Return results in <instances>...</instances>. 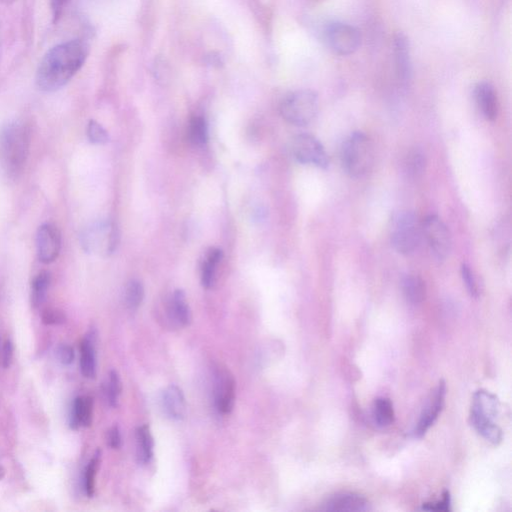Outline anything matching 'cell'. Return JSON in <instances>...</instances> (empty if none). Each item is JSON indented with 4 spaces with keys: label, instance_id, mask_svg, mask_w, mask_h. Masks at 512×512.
Returning a JSON list of instances; mask_svg holds the SVG:
<instances>
[{
    "label": "cell",
    "instance_id": "cell-39",
    "mask_svg": "<svg viewBox=\"0 0 512 512\" xmlns=\"http://www.w3.org/2000/svg\"><path fill=\"white\" fill-rule=\"evenodd\" d=\"M68 0H51V6H53V16L56 21H58L61 14H63V9L68 4Z\"/></svg>",
    "mask_w": 512,
    "mask_h": 512
},
{
    "label": "cell",
    "instance_id": "cell-40",
    "mask_svg": "<svg viewBox=\"0 0 512 512\" xmlns=\"http://www.w3.org/2000/svg\"><path fill=\"white\" fill-rule=\"evenodd\" d=\"M0 1H1L2 4H14L16 0H0Z\"/></svg>",
    "mask_w": 512,
    "mask_h": 512
},
{
    "label": "cell",
    "instance_id": "cell-17",
    "mask_svg": "<svg viewBox=\"0 0 512 512\" xmlns=\"http://www.w3.org/2000/svg\"><path fill=\"white\" fill-rule=\"evenodd\" d=\"M499 408L501 404L496 395L484 390L474 393L471 412L494 420V418L498 415Z\"/></svg>",
    "mask_w": 512,
    "mask_h": 512
},
{
    "label": "cell",
    "instance_id": "cell-4",
    "mask_svg": "<svg viewBox=\"0 0 512 512\" xmlns=\"http://www.w3.org/2000/svg\"><path fill=\"white\" fill-rule=\"evenodd\" d=\"M318 96L313 90L301 89L289 93L281 105V116L293 125H308L318 113Z\"/></svg>",
    "mask_w": 512,
    "mask_h": 512
},
{
    "label": "cell",
    "instance_id": "cell-19",
    "mask_svg": "<svg viewBox=\"0 0 512 512\" xmlns=\"http://www.w3.org/2000/svg\"><path fill=\"white\" fill-rule=\"evenodd\" d=\"M93 400L89 397H79L74 400L71 427H88L93 424Z\"/></svg>",
    "mask_w": 512,
    "mask_h": 512
},
{
    "label": "cell",
    "instance_id": "cell-21",
    "mask_svg": "<svg viewBox=\"0 0 512 512\" xmlns=\"http://www.w3.org/2000/svg\"><path fill=\"white\" fill-rule=\"evenodd\" d=\"M153 437L148 425H142L136 430V455L138 462L142 464H150L153 457Z\"/></svg>",
    "mask_w": 512,
    "mask_h": 512
},
{
    "label": "cell",
    "instance_id": "cell-1",
    "mask_svg": "<svg viewBox=\"0 0 512 512\" xmlns=\"http://www.w3.org/2000/svg\"><path fill=\"white\" fill-rule=\"evenodd\" d=\"M88 53V46L81 41H70L54 46L39 63L37 88L46 93L63 88L83 68Z\"/></svg>",
    "mask_w": 512,
    "mask_h": 512
},
{
    "label": "cell",
    "instance_id": "cell-2",
    "mask_svg": "<svg viewBox=\"0 0 512 512\" xmlns=\"http://www.w3.org/2000/svg\"><path fill=\"white\" fill-rule=\"evenodd\" d=\"M31 147V132L21 121H11L0 130V172L16 180L26 167Z\"/></svg>",
    "mask_w": 512,
    "mask_h": 512
},
{
    "label": "cell",
    "instance_id": "cell-22",
    "mask_svg": "<svg viewBox=\"0 0 512 512\" xmlns=\"http://www.w3.org/2000/svg\"><path fill=\"white\" fill-rule=\"evenodd\" d=\"M402 291L408 303L414 305L422 303L427 294L424 281L414 274H408L402 279Z\"/></svg>",
    "mask_w": 512,
    "mask_h": 512
},
{
    "label": "cell",
    "instance_id": "cell-8",
    "mask_svg": "<svg viewBox=\"0 0 512 512\" xmlns=\"http://www.w3.org/2000/svg\"><path fill=\"white\" fill-rule=\"evenodd\" d=\"M325 41L333 53L350 56L360 48L361 36L356 27L343 22H335L326 27Z\"/></svg>",
    "mask_w": 512,
    "mask_h": 512
},
{
    "label": "cell",
    "instance_id": "cell-36",
    "mask_svg": "<svg viewBox=\"0 0 512 512\" xmlns=\"http://www.w3.org/2000/svg\"><path fill=\"white\" fill-rule=\"evenodd\" d=\"M58 357L63 365H71L74 360L73 348L68 345H61L58 348Z\"/></svg>",
    "mask_w": 512,
    "mask_h": 512
},
{
    "label": "cell",
    "instance_id": "cell-34",
    "mask_svg": "<svg viewBox=\"0 0 512 512\" xmlns=\"http://www.w3.org/2000/svg\"><path fill=\"white\" fill-rule=\"evenodd\" d=\"M41 320L46 325H58L66 323V315L59 309L48 308L42 311Z\"/></svg>",
    "mask_w": 512,
    "mask_h": 512
},
{
    "label": "cell",
    "instance_id": "cell-9",
    "mask_svg": "<svg viewBox=\"0 0 512 512\" xmlns=\"http://www.w3.org/2000/svg\"><path fill=\"white\" fill-rule=\"evenodd\" d=\"M422 229L435 257L444 261L449 256L452 246L451 236L446 225L437 215H429L425 219Z\"/></svg>",
    "mask_w": 512,
    "mask_h": 512
},
{
    "label": "cell",
    "instance_id": "cell-31",
    "mask_svg": "<svg viewBox=\"0 0 512 512\" xmlns=\"http://www.w3.org/2000/svg\"><path fill=\"white\" fill-rule=\"evenodd\" d=\"M100 451L96 452L95 456L89 462L84 474V489L88 496L93 497L95 491V476L100 465Z\"/></svg>",
    "mask_w": 512,
    "mask_h": 512
},
{
    "label": "cell",
    "instance_id": "cell-29",
    "mask_svg": "<svg viewBox=\"0 0 512 512\" xmlns=\"http://www.w3.org/2000/svg\"><path fill=\"white\" fill-rule=\"evenodd\" d=\"M145 298V288L140 281H130L125 288V304L130 310H136L142 305Z\"/></svg>",
    "mask_w": 512,
    "mask_h": 512
},
{
    "label": "cell",
    "instance_id": "cell-32",
    "mask_svg": "<svg viewBox=\"0 0 512 512\" xmlns=\"http://www.w3.org/2000/svg\"><path fill=\"white\" fill-rule=\"evenodd\" d=\"M88 136L89 142L95 143V145H105L110 140L108 131L95 120L89 121Z\"/></svg>",
    "mask_w": 512,
    "mask_h": 512
},
{
    "label": "cell",
    "instance_id": "cell-28",
    "mask_svg": "<svg viewBox=\"0 0 512 512\" xmlns=\"http://www.w3.org/2000/svg\"><path fill=\"white\" fill-rule=\"evenodd\" d=\"M189 135L190 142L194 145L200 147L204 145L209 140V128H207V121L200 116H195L190 120Z\"/></svg>",
    "mask_w": 512,
    "mask_h": 512
},
{
    "label": "cell",
    "instance_id": "cell-41",
    "mask_svg": "<svg viewBox=\"0 0 512 512\" xmlns=\"http://www.w3.org/2000/svg\"><path fill=\"white\" fill-rule=\"evenodd\" d=\"M4 467L0 465V479H4Z\"/></svg>",
    "mask_w": 512,
    "mask_h": 512
},
{
    "label": "cell",
    "instance_id": "cell-5",
    "mask_svg": "<svg viewBox=\"0 0 512 512\" xmlns=\"http://www.w3.org/2000/svg\"><path fill=\"white\" fill-rule=\"evenodd\" d=\"M390 241L400 254H412L420 242V225L417 216L412 211H400L392 217L390 224Z\"/></svg>",
    "mask_w": 512,
    "mask_h": 512
},
{
    "label": "cell",
    "instance_id": "cell-13",
    "mask_svg": "<svg viewBox=\"0 0 512 512\" xmlns=\"http://www.w3.org/2000/svg\"><path fill=\"white\" fill-rule=\"evenodd\" d=\"M474 95L482 115L487 120H496L498 115V100L493 86L489 83H479L474 91Z\"/></svg>",
    "mask_w": 512,
    "mask_h": 512
},
{
    "label": "cell",
    "instance_id": "cell-20",
    "mask_svg": "<svg viewBox=\"0 0 512 512\" xmlns=\"http://www.w3.org/2000/svg\"><path fill=\"white\" fill-rule=\"evenodd\" d=\"M471 422L472 427L481 435L487 442L492 444H501L502 440V430L494 422V420L489 419L476 413L471 412Z\"/></svg>",
    "mask_w": 512,
    "mask_h": 512
},
{
    "label": "cell",
    "instance_id": "cell-23",
    "mask_svg": "<svg viewBox=\"0 0 512 512\" xmlns=\"http://www.w3.org/2000/svg\"><path fill=\"white\" fill-rule=\"evenodd\" d=\"M80 370L86 378L95 377L96 356L95 341L91 336L84 338L80 348Z\"/></svg>",
    "mask_w": 512,
    "mask_h": 512
},
{
    "label": "cell",
    "instance_id": "cell-35",
    "mask_svg": "<svg viewBox=\"0 0 512 512\" xmlns=\"http://www.w3.org/2000/svg\"><path fill=\"white\" fill-rule=\"evenodd\" d=\"M450 494L449 491H445L442 501L437 502H429V503L424 504L422 509L429 511H450Z\"/></svg>",
    "mask_w": 512,
    "mask_h": 512
},
{
    "label": "cell",
    "instance_id": "cell-24",
    "mask_svg": "<svg viewBox=\"0 0 512 512\" xmlns=\"http://www.w3.org/2000/svg\"><path fill=\"white\" fill-rule=\"evenodd\" d=\"M395 409L390 398L378 397L372 405V418L380 427H387L395 422Z\"/></svg>",
    "mask_w": 512,
    "mask_h": 512
},
{
    "label": "cell",
    "instance_id": "cell-7",
    "mask_svg": "<svg viewBox=\"0 0 512 512\" xmlns=\"http://www.w3.org/2000/svg\"><path fill=\"white\" fill-rule=\"evenodd\" d=\"M291 152L298 162L319 168L328 167V155L318 138L308 133L294 136L291 142Z\"/></svg>",
    "mask_w": 512,
    "mask_h": 512
},
{
    "label": "cell",
    "instance_id": "cell-14",
    "mask_svg": "<svg viewBox=\"0 0 512 512\" xmlns=\"http://www.w3.org/2000/svg\"><path fill=\"white\" fill-rule=\"evenodd\" d=\"M163 410L168 417L182 420L187 412V402L182 390L177 385H170L162 392Z\"/></svg>",
    "mask_w": 512,
    "mask_h": 512
},
{
    "label": "cell",
    "instance_id": "cell-6",
    "mask_svg": "<svg viewBox=\"0 0 512 512\" xmlns=\"http://www.w3.org/2000/svg\"><path fill=\"white\" fill-rule=\"evenodd\" d=\"M117 227L110 221H98L89 225L81 234L80 241L84 251L96 256H110L117 247Z\"/></svg>",
    "mask_w": 512,
    "mask_h": 512
},
{
    "label": "cell",
    "instance_id": "cell-3",
    "mask_svg": "<svg viewBox=\"0 0 512 512\" xmlns=\"http://www.w3.org/2000/svg\"><path fill=\"white\" fill-rule=\"evenodd\" d=\"M340 160L343 169L350 177L367 174L375 162V150L370 137L360 131L351 133L341 147Z\"/></svg>",
    "mask_w": 512,
    "mask_h": 512
},
{
    "label": "cell",
    "instance_id": "cell-26",
    "mask_svg": "<svg viewBox=\"0 0 512 512\" xmlns=\"http://www.w3.org/2000/svg\"><path fill=\"white\" fill-rule=\"evenodd\" d=\"M51 284V274L43 271L34 278L31 286V303L34 308H39L44 303Z\"/></svg>",
    "mask_w": 512,
    "mask_h": 512
},
{
    "label": "cell",
    "instance_id": "cell-15",
    "mask_svg": "<svg viewBox=\"0 0 512 512\" xmlns=\"http://www.w3.org/2000/svg\"><path fill=\"white\" fill-rule=\"evenodd\" d=\"M323 509L325 511H365L368 509V502L358 494L340 493L328 499Z\"/></svg>",
    "mask_w": 512,
    "mask_h": 512
},
{
    "label": "cell",
    "instance_id": "cell-18",
    "mask_svg": "<svg viewBox=\"0 0 512 512\" xmlns=\"http://www.w3.org/2000/svg\"><path fill=\"white\" fill-rule=\"evenodd\" d=\"M170 318L178 326L185 328L192 323V311L187 303V296L182 289H177L173 293L169 308Z\"/></svg>",
    "mask_w": 512,
    "mask_h": 512
},
{
    "label": "cell",
    "instance_id": "cell-12",
    "mask_svg": "<svg viewBox=\"0 0 512 512\" xmlns=\"http://www.w3.org/2000/svg\"><path fill=\"white\" fill-rule=\"evenodd\" d=\"M215 407L221 414H229L236 399V382L229 371L219 370L215 377Z\"/></svg>",
    "mask_w": 512,
    "mask_h": 512
},
{
    "label": "cell",
    "instance_id": "cell-30",
    "mask_svg": "<svg viewBox=\"0 0 512 512\" xmlns=\"http://www.w3.org/2000/svg\"><path fill=\"white\" fill-rule=\"evenodd\" d=\"M121 380L120 375L115 370L110 371V377H108V383L105 385L106 399L110 403V407H117L118 399L121 395Z\"/></svg>",
    "mask_w": 512,
    "mask_h": 512
},
{
    "label": "cell",
    "instance_id": "cell-33",
    "mask_svg": "<svg viewBox=\"0 0 512 512\" xmlns=\"http://www.w3.org/2000/svg\"><path fill=\"white\" fill-rule=\"evenodd\" d=\"M461 276L467 291L471 294V298H479V284H477L476 276H474V271H471V266H467V264H462Z\"/></svg>",
    "mask_w": 512,
    "mask_h": 512
},
{
    "label": "cell",
    "instance_id": "cell-38",
    "mask_svg": "<svg viewBox=\"0 0 512 512\" xmlns=\"http://www.w3.org/2000/svg\"><path fill=\"white\" fill-rule=\"evenodd\" d=\"M108 444L113 449H118L121 446L120 430L117 427H113L108 432Z\"/></svg>",
    "mask_w": 512,
    "mask_h": 512
},
{
    "label": "cell",
    "instance_id": "cell-16",
    "mask_svg": "<svg viewBox=\"0 0 512 512\" xmlns=\"http://www.w3.org/2000/svg\"><path fill=\"white\" fill-rule=\"evenodd\" d=\"M395 54L398 78L402 83H407L412 76V63L407 38L403 33L395 36Z\"/></svg>",
    "mask_w": 512,
    "mask_h": 512
},
{
    "label": "cell",
    "instance_id": "cell-27",
    "mask_svg": "<svg viewBox=\"0 0 512 512\" xmlns=\"http://www.w3.org/2000/svg\"><path fill=\"white\" fill-rule=\"evenodd\" d=\"M427 168V157L422 150L415 148L408 153L405 160V169L407 174L413 178L422 177Z\"/></svg>",
    "mask_w": 512,
    "mask_h": 512
},
{
    "label": "cell",
    "instance_id": "cell-25",
    "mask_svg": "<svg viewBox=\"0 0 512 512\" xmlns=\"http://www.w3.org/2000/svg\"><path fill=\"white\" fill-rule=\"evenodd\" d=\"M222 258V251L219 249H211L207 254L202 269V283L205 288L214 286L216 266Z\"/></svg>",
    "mask_w": 512,
    "mask_h": 512
},
{
    "label": "cell",
    "instance_id": "cell-37",
    "mask_svg": "<svg viewBox=\"0 0 512 512\" xmlns=\"http://www.w3.org/2000/svg\"><path fill=\"white\" fill-rule=\"evenodd\" d=\"M12 357H14V345L11 340H6L2 348V366L4 368L9 367L11 365Z\"/></svg>",
    "mask_w": 512,
    "mask_h": 512
},
{
    "label": "cell",
    "instance_id": "cell-11",
    "mask_svg": "<svg viewBox=\"0 0 512 512\" xmlns=\"http://www.w3.org/2000/svg\"><path fill=\"white\" fill-rule=\"evenodd\" d=\"M445 395H446V385L444 382H440L439 387L435 388L434 393L430 397L429 402L424 408V412L420 414L417 427L413 430L415 437H422L430 427L434 425L444 407Z\"/></svg>",
    "mask_w": 512,
    "mask_h": 512
},
{
    "label": "cell",
    "instance_id": "cell-10",
    "mask_svg": "<svg viewBox=\"0 0 512 512\" xmlns=\"http://www.w3.org/2000/svg\"><path fill=\"white\" fill-rule=\"evenodd\" d=\"M61 249V232L53 224H43L36 234V249L42 263H51L58 258Z\"/></svg>",
    "mask_w": 512,
    "mask_h": 512
}]
</instances>
